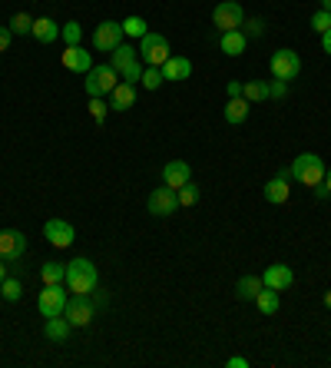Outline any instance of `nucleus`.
<instances>
[{
  "mask_svg": "<svg viewBox=\"0 0 331 368\" xmlns=\"http://www.w3.org/2000/svg\"><path fill=\"white\" fill-rule=\"evenodd\" d=\"M63 275H66V266H60L57 259L40 266V282H43V285H63Z\"/></svg>",
  "mask_w": 331,
  "mask_h": 368,
  "instance_id": "nucleus-25",
  "label": "nucleus"
},
{
  "mask_svg": "<svg viewBox=\"0 0 331 368\" xmlns=\"http://www.w3.org/2000/svg\"><path fill=\"white\" fill-rule=\"evenodd\" d=\"M142 70H146V67H142L140 60H136L130 70H123V80H126V83H140V80H142Z\"/></svg>",
  "mask_w": 331,
  "mask_h": 368,
  "instance_id": "nucleus-37",
  "label": "nucleus"
},
{
  "mask_svg": "<svg viewBox=\"0 0 331 368\" xmlns=\"http://www.w3.org/2000/svg\"><path fill=\"white\" fill-rule=\"evenodd\" d=\"M43 239H47L53 249H70L76 239V229L66 219H47V226H43Z\"/></svg>",
  "mask_w": 331,
  "mask_h": 368,
  "instance_id": "nucleus-11",
  "label": "nucleus"
},
{
  "mask_svg": "<svg viewBox=\"0 0 331 368\" xmlns=\"http://www.w3.org/2000/svg\"><path fill=\"white\" fill-rule=\"evenodd\" d=\"M7 27H10V33H33V17H30V14H14Z\"/></svg>",
  "mask_w": 331,
  "mask_h": 368,
  "instance_id": "nucleus-32",
  "label": "nucleus"
},
{
  "mask_svg": "<svg viewBox=\"0 0 331 368\" xmlns=\"http://www.w3.org/2000/svg\"><path fill=\"white\" fill-rule=\"evenodd\" d=\"M146 209H149V216H156V219H166V216H172L179 209V196H176V189H169V186H159V189L149 193Z\"/></svg>",
  "mask_w": 331,
  "mask_h": 368,
  "instance_id": "nucleus-7",
  "label": "nucleus"
},
{
  "mask_svg": "<svg viewBox=\"0 0 331 368\" xmlns=\"http://www.w3.org/2000/svg\"><path fill=\"white\" fill-rule=\"evenodd\" d=\"M322 7H325V10H331V0H322Z\"/></svg>",
  "mask_w": 331,
  "mask_h": 368,
  "instance_id": "nucleus-47",
  "label": "nucleus"
},
{
  "mask_svg": "<svg viewBox=\"0 0 331 368\" xmlns=\"http://www.w3.org/2000/svg\"><path fill=\"white\" fill-rule=\"evenodd\" d=\"M130 107H136V83H116L113 93H110V110L113 113H126Z\"/></svg>",
  "mask_w": 331,
  "mask_h": 368,
  "instance_id": "nucleus-17",
  "label": "nucleus"
},
{
  "mask_svg": "<svg viewBox=\"0 0 331 368\" xmlns=\"http://www.w3.org/2000/svg\"><path fill=\"white\" fill-rule=\"evenodd\" d=\"M246 43H248V37L242 30H228V33L219 37V50H222L226 57H242V53H246Z\"/></svg>",
  "mask_w": 331,
  "mask_h": 368,
  "instance_id": "nucleus-19",
  "label": "nucleus"
},
{
  "mask_svg": "<svg viewBox=\"0 0 331 368\" xmlns=\"http://www.w3.org/2000/svg\"><path fill=\"white\" fill-rule=\"evenodd\" d=\"M242 97H246L248 103H262V100H268V83L248 80V83H242Z\"/></svg>",
  "mask_w": 331,
  "mask_h": 368,
  "instance_id": "nucleus-27",
  "label": "nucleus"
},
{
  "mask_svg": "<svg viewBox=\"0 0 331 368\" xmlns=\"http://www.w3.org/2000/svg\"><path fill=\"white\" fill-rule=\"evenodd\" d=\"M30 37L37 43H53L60 37V23L53 17H33V33Z\"/></svg>",
  "mask_w": 331,
  "mask_h": 368,
  "instance_id": "nucleus-20",
  "label": "nucleus"
},
{
  "mask_svg": "<svg viewBox=\"0 0 331 368\" xmlns=\"http://www.w3.org/2000/svg\"><path fill=\"white\" fill-rule=\"evenodd\" d=\"M60 63H63L70 73H83V77L93 70V57H90L83 47H66L63 53H60Z\"/></svg>",
  "mask_w": 331,
  "mask_h": 368,
  "instance_id": "nucleus-16",
  "label": "nucleus"
},
{
  "mask_svg": "<svg viewBox=\"0 0 331 368\" xmlns=\"http://www.w3.org/2000/svg\"><path fill=\"white\" fill-rule=\"evenodd\" d=\"M302 73V57L295 53V50H288V47H282V50H275L272 53V77L275 80H295Z\"/></svg>",
  "mask_w": 331,
  "mask_h": 368,
  "instance_id": "nucleus-6",
  "label": "nucleus"
},
{
  "mask_svg": "<svg viewBox=\"0 0 331 368\" xmlns=\"http://www.w3.org/2000/svg\"><path fill=\"white\" fill-rule=\"evenodd\" d=\"M70 332H73V325L66 322V315H53V319H47V325H43V335H47L50 342H66Z\"/></svg>",
  "mask_w": 331,
  "mask_h": 368,
  "instance_id": "nucleus-22",
  "label": "nucleus"
},
{
  "mask_svg": "<svg viewBox=\"0 0 331 368\" xmlns=\"http://www.w3.org/2000/svg\"><path fill=\"white\" fill-rule=\"evenodd\" d=\"M83 83H86V97H110V93H113V87L120 83V73H116L110 63H103V67L90 70Z\"/></svg>",
  "mask_w": 331,
  "mask_h": 368,
  "instance_id": "nucleus-3",
  "label": "nucleus"
},
{
  "mask_svg": "<svg viewBox=\"0 0 331 368\" xmlns=\"http://www.w3.org/2000/svg\"><path fill=\"white\" fill-rule=\"evenodd\" d=\"M0 295H4L7 302H20V295H23V285H20V279L7 275V279L0 282Z\"/></svg>",
  "mask_w": 331,
  "mask_h": 368,
  "instance_id": "nucleus-30",
  "label": "nucleus"
},
{
  "mask_svg": "<svg viewBox=\"0 0 331 368\" xmlns=\"http://www.w3.org/2000/svg\"><path fill=\"white\" fill-rule=\"evenodd\" d=\"M288 97V83L285 80H272L268 83V100H285Z\"/></svg>",
  "mask_w": 331,
  "mask_h": 368,
  "instance_id": "nucleus-36",
  "label": "nucleus"
},
{
  "mask_svg": "<svg viewBox=\"0 0 331 368\" xmlns=\"http://www.w3.org/2000/svg\"><path fill=\"white\" fill-rule=\"evenodd\" d=\"M176 196H179V206H196V203H199V186L189 179V183L182 186Z\"/></svg>",
  "mask_w": 331,
  "mask_h": 368,
  "instance_id": "nucleus-34",
  "label": "nucleus"
},
{
  "mask_svg": "<svg viewBox=\"0 0 331 368\" xmlns=\"http://www.w3.org/2000/svg\"><path fill=\"white\" fill-rule=\"evenodd\" d=\"M60 40H63L66 47H80V40H83V27H80L76 20H66L63 27H60Z\"/></svg>",
  "mask_w": 331,
  "mask_h": 368,
  "instance_id": "nucleus-28",
  "label": "nucleus"
},
{
  "mask_svg": "<svg viewBox=\"0 0 331 368\" xmlns=\"http://www.w3.org/2000/svg\"><path fill=\"white\" fill-rule=\"evenodd\" d=\"M63 315H66V322H70L73 329H86V325L93 322V315H96V305L90 302V295H70V299H66Z\"/></svg>",
  "mask_w": 331,
  "mask_h": 368,
  "instance_id": "nucleus-5",
  "label": "nucleus"
},
{
  "mask_svg": "<svg viewBox=\"0 0 331 368\" xmlns=\"http://www.w3.org/2000/svg\"><path fill=\"white\" fill-rule=\"evenodd\" d=\"M226 365H228V368H248V359H242V355H236V359H228Z\"/></svg>",
  "mask_w": 331,
  "mask_h": 368,
  "instance_id": "nucleus-41",
  "label": "nucleus"
},
{
  "mask_svg": "<svg viewBox=\"0 0 331 368\" xmlns=\"http://www.w3.org/2000/svg\"><path fill=\"white\" fill-rule=\"evenodd\" d=\"M325 305H328V309H331V289L325 292Z\"/></svg>",
  "mask_w": 331,
  "mask_h": 368,
  "instance_id": "nucleus-46",
  "label": "nucleus"
},
{
  "mask_svg": "<svg viewBox=\"0 0 331 368\" xmlns=\"http://www.w3.org/2000/svg\"><path fill=\"white\" fill-rule=\"evenodd\" d=\"M162 80H189L192 77V60L189 57H169L166 63H162Z\"/></svg>",
  "mask_w": 331,
  "mask_h": 368,
  "instance_id": "nucleus-18",
  "label": "nucleus"
},
{
  "mask_svg": "<svg viewBox=\"0 0 331 368\" xmlns=\"http://www.w3.org/2000/svg\"><path fill=\"white\" fill-rule=\"evenodd\" d=\"M123 33L126 37H146V33H149V23H146V20L142 17H126L123 20Z\"/></svg>",
  "mask_w": 331,
  "mask_h": 368,
  "instance_id": "nucleus-29",
  "label": "nucleus"
},
{
  "mask_svg": "<svg viewBox=\"0 0 331 368\" xmlns=\"http://www.w3.org/2000/svg\"><path fill=\"white\" fill-rule=\"evenodd\" d=\"M10 40H14V33H10V27H0V53H7Z\"/></svg>",
  "mask_w": 331,
  "mask_h": 368,
  "instance_id": "nucleus-38",
  "label": "nucleus"
},
{
  "mask_svg": "<svg viewBox=\"0 0 331 368\" xmlns=\"http://www.w3.org/2000/svg\"><path fill=\"white\" fill-rule=\"evenodd\" d=\"M189 179H192V169H189L186 159H169V163L162 166V186H169V189H176V193H179Z\"/></svg>",
  "mask_w": 331,
  "mask_h": 368,
  "instance_id": "nucleus-15",
  "label": "nucleus"
},
{
  "mask_svg": "<svg viewBox=\"0 0 331 368\" xmlns=\"http://www.w3.org/2000/svg\"><path fill=\"white\" fill-rule=\"evenodd\" d=\"M123 23H116V20H103L100 27L93 30V47L100 50V53H113L120 43H123Z\"/></svg>",
  "mask_w": 331,
  "mask_h": 368,
  "instance_id": "nucleus-9",
  "label": "nucleus"
},
{
  "mask_svg": "<svg viewBox=\"0 0 331 368\" xmlns=\"http://www.w3.org/2000/svg\"><path fill=\"white\" fill-rule=\"evenodd\" d=\"M146 90H159L162 87V70L159 67H146L142 70V80H140Z\"/></svg>",
  "mask_w": 331,
  "mask_h": 368,
  "instance_id": "nucleus-33",
  "label": "nucleus"
},
{
  "mask_svg": "<svg viewBox=\"0 0 331 368\" xmlns=\"http://www.w3.org/2000/svg\"><path fill=\"white\" fill-rule=\"evenodd\" d=\"M262 282H265V289L285 292V289H292V285H295V272H292V266L275 262V266H268V269L262 272Z\"/></svg>",
  "mask_w": 331,
  "mask_h": 368,
  "instance_id": "nucleus-14",
  "label": "nucleus"
},
{
  "mask_svg": "<svg viewBox=\"0 0 331 368\" xmlns=\"http://www.w3.org/2000/svg\"><path fill=\"white\" fill-rule=\"evenodd\" d=\"M63 285H66V292H73V295H93V289L100 285V272H96V266L86 259V256H80V259L66 262Z\"/></svg>",
  "mask_w": 331,
  "mask_h": 368,
  "instance_id": "nucleus-1",
  "label": "nucleus"
},
{
  "mask_svg": "<svg viewBox=\"0 0 331 368\" xmlns=\"http://www.w3.org/2000/svg\"><path fill=\"white\" fill-rule=\"evenodd\" d=\"M312 189H315V196H318V199H325V196H328V189H325L322 183H318V186H312Z\"/></svg>",
  "mask_w": 331,
  "mask_h": 368,
  "instance_id": "nucleus-43",
  "label": "nucleus"
},
{
  "mask_svg": "<svg viewBox=\"0 0 331 368\" xmlns=\"http://www.w3.org/2000/svg\"><path fill=\"white\" fill-rule=\"evenodd\" d=\"M7 279V259H0V282Z\"/></svg>",
  "mask_w": 331,
  "mask_h": 368,
  "instance_id": "nucleus-44",
  "label": "nucleus"
},
{
  "mask_svg": "<svg viewBox=\"0 0 331 368\" xmlns=\"http://www.w3.org/2000/svg\"><path fill=\"white\" fill-rule=\"evenodd\" d=\"M312 30H315V33H318V37H322V33H325V30H331V10H318V14H315V17H312Z\"/></svg>",
  "mask_w": 331,
  "mask_h": 368,
  "instance_id": "nucleus-35",
  "label": "nucleus"
},
{
  "mask_svg": "<svg viewBox=\"0 0 331 368\" xmlns=\"http://www.w3.org/2000/svg\"><path fill=\"white\" fill-rule=\"evenodd\" d=\"M292 179H298L302 186L325 183V159L318 153H298L292 163Z\"/></svg>",
  "mask_w": 331,
  "mask_h": 368,
  "instance_id": "nucleus-2",
  "label": "nucleus"
},
{
  "mask_svg": "<svg viewBox=\"0 0 331 368\" xmlns=\"http://www.w3.org/2000/svg\"><path fill=\"white\" fill-rule=\"evenodd\" d=\"M27 252V236L20 229H0V259L17 262Z\"/></svg>",
  "mask_w": 331,
  "mask_h": 368,
  "instance_id": "nucleus-13",
  "label": "nucleus"
},
{
  "mask_svg": "<svg viewBox=\"0 0 331 368\" xmlns=\"http://www.w3.org/2000/svg\"><path fill=\"white\" fill-rule=\"evenodd\" d=\"M66 295L63 285H43V292H40V299H37V309L43 319H53V315H63L66 309Z\"/></svg>",
  "mask_w": 331,
  "mask_h": 368,
  "instance_id": "nucleus-10",
  "label": "nucleus"
},
{
  "mask_svg": "<svg viewBox=\"0 0 331 368\" xmlns=\"http://www.w3.org/2000/svg\"><path fill=\"white\" fill-rule=\"evenodd\" d=\"M226 93H228V97H242V83H238V80H228Z\"/></svg>",
  "mask_w": 331,
  "mask_h": 368,
  "instance_id": "nucleus-40",
  "label": "nucleus"
},
{
  "mask_svg": "<svg viewBox=\"0 0 331 368\" xmlns=\"http://www.w3.org/2000/svg\"><path fill=\"white\" fill-rule=\"evenodd\" d=\"M256 305H258V312H262V315H275L282 302H278V292H275V289H262L256 295Z\"/></svg>",
  "mask_w": 331,
  "mask_h": 368,
  "instance_id": "nucleus-26",
  "label": "nucleus"
},
{
  "mask_svg": "<svg viewBox=\"0 0 331 368\" xmlns=\"http://www.w3.org/2000/svg\"><path fill=\"white\" fill-rule=\"evenodd\" d=\"M292 169H282V173L275 176V179H268L265 183V203H272V206H285L288 203V196H292Z\"/></svg>",
  "mask_w": 331,
  "mask_h": 368,
  "instance_id": "nucleus-12",
  "label": "nucleus"
},
{
  "mask_svg": "<svg viewBox=\"0 0 331 368\" xmlns=\"http://www.w3.org/2000/svg\"><path fill=\"white\" fill-rule=\"evenodd\" d=\"M169 40L162 37V33H146L140 40V60L146 67H162L166 60H169Z\"/></svg>",
  "mask_w": 331,
  "mask_h": 368,
  "instance_id": "nucleus-4",
  "label": "nucleus"
},
{
  "mask_svg": "<svg viewBox=\"0 0 331 368\" xmlns=\"http://www.w3.org/2000/svg\"><path fill=\"white\" fill-rule=\"evenodd\" d=\"M265 289V282H262V275H242V279L236 282V295L242 302H256V295Z\"/></svg>",
  "mask_w": 331,
  "mask_h": 368,
  "instance_id": "nucleus-21",
  "label": "nucleus"
},
{
  "mask_svg": "<svg viewBox=\"0 0 331 368\" xmlns=\"http://www.w3.org/2000/svg\"><path fill=\"white\" fill-rule=\"evenodd\" d=\"M212 23H216L222 33H228V30H238L242 23H246V10L238 7L236 0H222V4L212 10Z\"/></svg>",
  "mask_w": 331,
  "mask_h": 368,
  "instance_id": "nucleus-8",
  "label": "nucleus"
},
{
  "mask_svg": "<svg viewBox=\"0 0 331 368\" xmlns=\"http://www.w3.org/2000/svg\"><path fill=\"white\" fill-rule=\"evenodd\" d=\"M322 50L331 57V30H325V33H322Z\"/></svg>",
  "mask_w": 331,
  "mask_h": 368,
  "instance_id": "nucleus-42",
  "label": "nucleus"
},
{
  "mask_svg": "<svg viewBox=\"0 0 331 368\" xmlns=\"http://www.w3.org/2000/svg\"><path fill=\"white\" fill-rule=\"evenodd\" d=\"M110 57H113V60H110V67H113L116 73H120V77H123V70H130L132 63L140 60V57H136V50H132L130 43H120V47H116L113 53H110Z\"/></svg>",
  "mask_w": 331,
  "mask_h": 368,
  "instance_id": "nucleus-24",
  "label": "nucleus"
},
{
  "mask_svg": "<svg viewBox=\"0 0 331 368\" xmlns=\"http://www.w3.org/2000/svg\"><path fill=\"white\" fill-rule=\"evenodd\" d=\"M248 100L246 97H228V103H226V123H232V126H238V123H246L248 120Z\"/></svg>",
  "mask_w": 331,
  "mask_h": 368,
  "instance_id": "nucleus-23",
  "label": "nucleus"
},
{
  "mask_svg": "<svg viewBox=\"0 0 331 368\" xmlns=\"http://www.w3.org/2000/svg\"><path fill=\"white\" fill-rule=\"evenodd\" d=\"M90 117L96 120V126H103L106 117H110V103L103 97H90Z\"/></svg>",
  "mask_w": 331,
  "mask_h": 368,
  "instance_id": "nucleus-31",
  "label": "nucleus"
},
{
  "mask_svg": "<svg viewBox=\"0 0 331 368\" xmlns=\"http://www.w3.org/2000/svg\"><path fill=\"white\" fill-rule=\"evenodd\" d=\"M325 189H328V196H331V169H325Z\"/></svg>",
  "mask_w": 331,
  "mask_h": 368,
  "instance_id": "nucleus-45",
  "label": "nucleus"
},
{
  "mask_svg": "<svg viewBox=\"0 0 331 368\" xmlns=\"http://www.w3.org/2000/svg\"><path fill=\"white\" fill-rule=\"evenodd\" d=\"M242 27H248V33H252V37H262V33H265L262 20H248V23H242Z\"/></svg>",
  "mask_w": 331,
  "mask_h": 368,
  "instance_id": "nucleus-39",
  "label": "nucleus"
}]
</instances>
